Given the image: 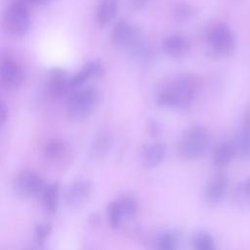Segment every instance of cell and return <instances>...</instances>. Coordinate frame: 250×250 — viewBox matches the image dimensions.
Masks as SVG:
<instances>
[{"mask_svg":"<svg viewBox=\"0 0 250 250\" xmlns=\"http://www.w3.org/2000/svg\"><path fill=\"white\" fill-rule=\"evenodd\" d=\"M199 80L192 73H181L167 80L155 94V104L161 108L188 107L198 92Z\"/></svg>","mask_w":250,"mask_h":250,"instance_id":"1","label":"cell"},{"mask_svg":"<svg viewBox=\"0 0 250 250\" xmlns=\"http://www.w3.org/2000/svg\"><path fill=\"white\" fill-rule=\"evenodd\" d=\"M209 145L208 129L202 125H193L181 134L177 143V151L185 159H196L206 153Z\"/></svg>","mask_w":250,"mask_h":250,"instance_id":"2","label":"cell"},{"mask_svg":"<svg viewBox=\"0 0 250 250\" xmlns=\"http://www.w3.org/2000/svg\"><path fill=\"white\" fill-rule=\"evenodd\" d=\"M99 100V93L94 87H84L73 91L67 97L66 112L73 121L87 119L95 110Z\"/></svg>","mask_w":250,"mask_h":250,"instance_id":"3","label":"cell"},{"mask_svg":"<svg viewBox=\"0 0 250 250\" xmlns=\"http://www.w3.org/2000/svg\"><path fill=\"white\" fill-rule=\"evenodd\" d=\"M205 41L211 55L216 58L225 57L234 49V37L229 27L225 23H216L206 32Z\"/></svg>","mask_w":250,"mask_h":250,"instance_id":"4","label":"cell"},{"mask_svg":"<svg viewBox=\"0 0 250 250\" xmlns=\"http://www.w3.org/2000/svg\"><path fill=\"white\" fill-rule=\"evenodd\" d=\"M111 39L116 47L126 49L134 55L140 56V53L144 54L146 51L141 41L138 31L125 21H120L115 24L112 30Z\"/></svg>","mask_w":250,"mask_h":250,"instance_id":"5","label":"cell"},{"mask_svg":"<svg viewBox=\"0 0 250 250\" xmlns=\"http://www.w3.org/2000/svg\"><path fill=\"white\" fill-rule=\"evenodd\" d=\"M45 182L36 172L32 170H21L18 172L12 182V188L16 195L21 198L40 196Z\"/></svg>","mask_w":250,"mask_h":250,"instance_id":"6","label":"cell"},{"mask_svg":"<svg viewBox=\"0 0 250 250\" xmlns=\"http://www.w3.org/2000/svg\"><path fill=\"white\" fill-rule=\"evenodd\" d=\"M138 211V202L132 196H121L112 200L106 207L108 226L118 229L124 218L134 216Z\"/></svg>","mask_w":250,"mask_h":250,"instance_id":"7","label":"cell"},{"mask_svg":"<svg viewBox=\"0 0 250 250\" xmlns=\"http://www.w3.org/2000/svg\"><path fill=\"white\" fill-rule=\"evenodd\" d=\"M5 27L13 35L24 34L30 24L29 13L26 6L21 2L13 4L7 11L4 19Z\"/></svg>","mask_w":250,"mask_h":250,"instance_id":"8","label":"cell"},{"mask_svg":"<svg viewBox=\"0 0 250 250\" xmlns=\"http://www.w3.org/2000/svg\"><path fill=\"white\" fill-rule=\"evenodd\" d=\"M92 193L91 183L87 180H75L65 188L63 199L65 204L71 209L83 207L89 200Z\"/></svg>","mask_w":250,"mask_h":250,"instance_id":"9","label":"cell"},{"mask_svg":"<svg viewBox=\"0 0 250 250\" xmlns=\"http://www.w3.org/2000/svg\"><path fill=\"white\" fill-rule=\"evenodd\" d=\"M167 154V146L162 142H148L142 145L138 151L140 164L146 169L160 165Z\"/></svg>","mask_w":250,"mask_h":250,"instance_id":"10","label":"cell"},{"mask_svg":"<svg viewBox=\"0 0 250 250\" xmlns=\"http://www.w3.org/2000/svg\"><path fill=\"white\" fill-rule=\"evenodd\" d=\"M0 76L2 85H4V87L9 90H15L19 88L24 79L21 66L15 59L8 56L4 57L1 61Z\"/></svg>","mask_w":250,"mask_h":250,"instance_id":"11","label":"cell"},{"mask_svg":"<svg viewBox=\"0 0 250 250\" xmlns=\"http://www.w3.org/2000/svg\"><path fill=\"white\" fill-rule=\"evenodd\" d=\"M47 91L55 99L68 97L72 93V90L70 77L67 75V72L62 68L52 69L48 77Z\"/></svg>","mask_w":250,"mask_h":250,"instance_id":"12","label":"cell"},{"mask_svg":"<svg viewBox=\"0 0 250 250\" xmlns=\"http://www.w3.org/2000/svg\"><path fill=\"white\" fill-rule=\"evenodd\" d=\"M104 71L103 64L98 61H90L87 62L82 68L70 77V86L72 92L82 88V86L94 77L100 76Z\"/></svg>","mask_w":250,"mask_h":250,"instance_id":"13","label":"cell"},{"mask_svg":"<svg viewBox=\"0 0 250 250\" xmlns=\"http://www.w3.org/2000/svg\"><path fill=\"white\" fill-rule=\"evenodd\" d=\"M162 48L165 54L169 57L179 59L188 55L190 49V43L187 37L179 34H173L163 40Z\"/></svg>","mask_w":250,"mask_h":250,"instance_id":"14","label":"cell"},{"mask_svg":"<svg viewBox=\"0 0 250 250\" xmlns=\"http://www.w3.org/2000/svg\"><path fill=\"white\" fill-rule=\"evenodd\" d=\"M227 190V179L224 175L213 178L205 188L204 198L209 204H218L222 201Z\"/></svg>","mask_w":250,"mask_h":250,"instance_id":"15","label":"cell"},{"mask_svg":"<svg viewBox=\"0 0 250 250\" xmlns=\"http://www.w3.org/2000/svg\"><path fill=\"white\" fill-rule=\"evenodd\" d=\"M40 197L44 210L50 215L56 214L60 200V184L58 182L46 184Z\"/></svg>","mask_w":250,"mask_h":250,"instance_id":"16","label":"cell"},{"mask_svg":"<svg viewBox=\"0 0 250 250\" xmlns=\"http://www.w3.org/2000/svg\"><path fill=\"white\" fill-rule=\"evenodd\" d=\"M236 156L235 146L232 141H228L220 144L214 150L213 161L217 167L227 166Z\"/></svg>","mask_w":250,"mask_h":250,"instance_id":"17","label":"cell"},{"mask_svg":"<svg viewBox=\"0 0 250 250\" xmlns=\"http://www.w3.org/2000/svg\"><path fill=\"white\" fill-rule=\"evenodd\" d=\"M112 146L111 134L107 131L100 132L93 140L91 145V154L94 157L104 156Z\"/></svg>","mask_w":250,"mask_h":250,"instance_id":"18","label":"cell"},{"mask_svg":"<svg viewBox=\"0 0 250 250\" xmlns=\"http://www.w3.org/2000/svg\"><path fill=\"white\" fill-rule=\"evenodd\" d=\"M117 9V0H102L100 3L96 20L100 26L106 25L115 16Z\"/></svg>","mask_w":250,"mask_h":250,"instance_id":"19","label":"cell"},{"mask_svg":"<svg viewBox=\"0 0 250 250\" xmlns=\"http://www.w3.org/2000/svg\"><path fill=\"white\" fill-rule=\"evenodd\" d=\"M232 142L235 146L236 156L243 160L250 159V132L241 129Z\"/></svg>","mask_w":250,"mask_h":250,"instance_id":"20","label":"cell"},{"mask_svg":"<svg viewBox=\"0 0 250 250\" xmlns=\"http://www.w3.org/2000/svg\"><path fill=\"white\" fill-rule=\"evenodd\" d=\"M65 149L64 143L59 139L49 140L44 146V155L50 160L59 159Z\"/></svg>","mask_w":250,"mask_h":250,"instance_id":"21","label":"cell"},{"mask_svg":"<svg viewBox=\"0 0 250 250\" xmlns=\"http://www.w3.org/2000/svg\"><path fill=\"white\" fill-rule=\"evenodd\" d=\"M156 247L163 250L175 249L178 244V237L173 231H163L157 235L155 240Z\"/></svg>","mask_w":250,"mask_h":250,"instance_id":"22","label":"cell"},{"mask_svg":"<svg viewBox=\"0 0 250 250\" xmlns=\"http://www.w3.org/2000/svg\"><path fill=\"white\" fill-rule=\"evenodd\" d=\"M192 246L198 250H213L215 242L213 237L206 232H198L191 239Z\"/></svg>","mask_w":250,"mask_h":250,"instance_id":"23","label":"cell"},{"mask_svg":"<svg viewBox=\"0 0 250 250\" xmlns=\"http://www.w3.org/2000/svg\"><path fill=\"white\" fill-rule=\"evenodd\" d=\"M52 231V225L50 223H39L34 228V237L38 243L44 242Z\"/></svg>","mask_w":250,"mask_h":250,"instance_id":"24","label":"cell"},{"mask_svg":"<svg viewBox=\"0 0 250 250\" xmlns=\"http://www.w3.org/2000/svg\"><path fill=\"white\" fill-rule=\"evenodd\" d=\"M146 127H147V132L149 133V135H151L153 137L158 135V133L160 132V126L154 120H149Z\"/></svg>","mask_w":250,"mask_h":250,"instance_id":"25","label":"cell"},{"mask_svg":"<svg viewBox=\"0 0 250 250\" xmlns=\"http://www.w3.org/2000/svg\"><path fill=\"white\" fill-rule=\"evenodd\" d=\"M0 114H1V125L4 126L7 119H8V116H9V109H8V106H7V104H5L4 101H1Z\"/></svg>","mask_w":250,"mask_h":250,"instance_id":"26","label":"cell"},{"mask_svg":"<svg viewBox=\"0 0 250 250\" xmlns=\"http://www.w3.org/2000/svg\"><path fill=\"white\" fill-rule=\"evenodd\" d=\"M241 129L250 132V109H248V110L245 112L244 116H243Z\"/></svg>","mask_w":250,"mask_h":250,"instance_id":"27","label":"cell"},{"mask_svg":"<svg viewBox=\"0 0 250 250\" xmlns=\"http://www.w3.org/2000/svg\"><path fill=\"white\" fill-rule=\"evenodd\" d=\"M131 1H132L133 6L136 9H142L146 4L147 0H131Z\"/></svg>","mask_w":250,"mask_h":250,"instance_id":"28","label":"cell"},{"mask_svg":"<svg viewBox=\"0 0 250 250\" xmlns=\"http://www.w3.org/2000/svg\"><path fill=\"white\" fill-rule=\"evenodd\" d=\"M243 189H244V192L245 194L248 196V198L250 199V177L247 178L245 184H244V187H243Z\"/></svg>","mask_w":250,"mask_h":250,"instance_id":"29","label":"cell"},{"mask_svg":"<svg viewBox=\"0 0 250 250\" xmlns=\"http://www.w3.org/2000/svg\"><path fill=\"white\" fill-rule=\"evenodd\" d=\"M29 1L32 2V3H35V4H41V3L46 2L47 0H29Z\"/></svg>","mask_w":250,"mask_h":250,"instance_id":"30","label":"cell"}]
</instances>
